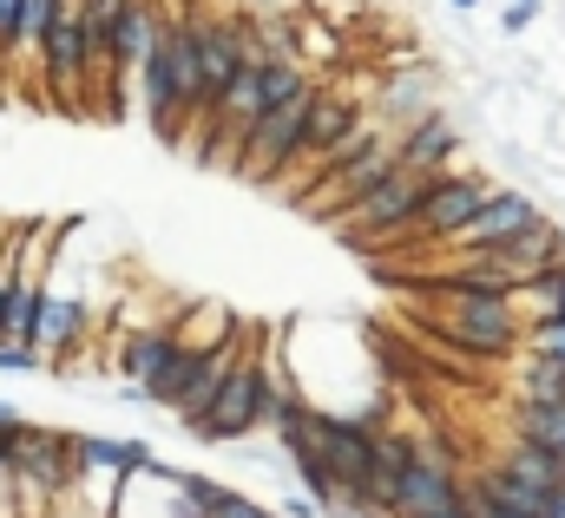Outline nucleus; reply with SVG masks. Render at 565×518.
<instances>
[{"label": "nucleus", "instance_id": "6ab92c4d", "mask_svg": "<svg viewBox=\"0 0 565 518\" xmlns=\"http://www.w3.org/2000/svg\"><path fill=\"white\" fill-rule=\"evenodd\" d=\"M526 355H559L565 361V315H526Z\"/></svg>", "mask_w": 565, "mask_h": 518}, {"label": "nucleus", "instance_id": "f8f14e48", "mask_svg": "<svg viewBox=\"0 0 565 518\" xmlns=\"http://www.w3.org/2000/svg\"><path fill=\"white\" fill-rule=\"evenodd\" d=\"M178 348H184L178 322H151V328H132V335L119 342V375H126V381H139V388H158V381H164V368L178 361Z\"/></svg>", "mask_w": 565, "mask_h": 518}, {"label": "nucleus", "instance_id": "1a4fd4ad", "mask_svg": "<svg viewBox=\"0 0 565 518\" xmlns=\"http://www.w3.org/2000/svg\"><path fill=\"white\" fill-rule=\"evenodd\" d=\"M467 499H480V506H507V512H526V518H565V493H546V486L507 473L500 460L480 466V473L467 479Z\"/></svg>", "mask_w": 565, "mask_h": 518}, {"label": "nucleus", "instance_id": "b1692460", "mask_svg": "<svg viewBox=\"0 0 565 518\" xmlns=\"http://www.w3.org/2000/svg\"><path fill=\"white\" fill-rule=\"evenodd\" d=\"M13 20H20V0H0V60H7V46H13Z\"/></svg>", "mask_w": 565, "mask_h": 518}, {"label": "nucleus", "instance_id": "412c9836", "mask_svg": "<svg viewBox=\"0 0 565 518\" xmlns=\"http://www.w3.org/2000/svg\"><path fill=\"white\" fill-rule=\"evenodd\" d=\"M540 20V0H507V13H500V33H526Z\"/></svg>", "mask_w": 565, "mask_h": 518}, {"label": "nucleus", "instance_id": "a878e982", "mask_svg": "<svg viewBox=\"0 0 565 518\" xmlns=\"http://www.w3.org/2000/svg\"><path fill=\"white\" fill-rule=\"evenodd\" d=\"M13 427H20V407H7V400H0V433H13Z\"/></svg>", "mask_w": 565, "mask_h": 518}, {"label": "nucleus", "instance_id": "bb28decb", "mask_svg": "<svg viewBox=\"0 0 565 518\" xmlns=\"http://www.w3.org/2000/svg\"><path fill=\"white\" fill-rule=\"evenodd\" d=\"M473 512L480 518H526V512H507V506H480V499H473Z\"/></svg>", "mask_w": 565, "mask_h": 518}, {"label": "nucleus", "instance_id": "ddd939ff", "mask_svg": "<svg viewBox=\"0 0 565 518\" xmlns=\"http://www.w3.org/2000/svg\"><path fill=\"white\" fill-rule=\"evenodd\" d=\"M86 328H93V309H86L79 295H60V289H46V302H40V355L53 361V355L79 348V342H86Z\"/></svg>", "mask_w": 565, "mask_h": 518}, {"label": "nucleus", "instance_id": "aec40b11", "mask_svg": "<svg viewBox=\"0 0 565 518\" xmlns=\"http://www.w3.org/2000/svg\"><path fill=\"white\" fill-rule=\"evenodd\" d=\"M33 368H46V355H40V348H20V342H0V375H33Z\"/></svg>", "mask_w": 565, "mask_h": 518}, {"label": "nucleus", "instance_id": "39448f33", "mask_svg": "<svg viewBox=\"0 0 565 518\" xmlns=\"http://www.w3.org/2000/svg\"><path fill=\"white\" fill-rule=\"evenodd\" d=\"M40 79L66 112H93V53H86V0H60L46 53H40Z\"/></svg>", "mask_w": 565, "mask_h": 518}, {"label": "nucleus", "instance_id": "20e7f679", "mask_svg": "<svg viewBox=\"0 0 565 518\" xmlns=\"http://www.w3.org/2000/svg\"><path fill=\"white\" fill-rule=\"evenodd\" d=\"M440 171H408V164H395V177H382L362 204H349L342 217H329V224H342V237L349 244H375V237H408L415 230V217H422L427 204V184H434Z\"/></svg>", "mask_w": 565, "mask_h": 518}, {"label": "nucleus", "instance_id": "0eeeda50", "mask_svg": "<svg viewBox=\"0 0 565 518\" xmlns=\"http://www.w3.org/2000/svg\"><path fill=\"white\" fill-rule=\"evenodd\" d=\"M487 197H493V177H480V171H440V177L427 184V204H422V217H415V237L447 244Z\"/></svg>", "mask_w": 565, "mask_h": 518}, {"label": "nucleus", "instance_id": "393cba45", "mask_svg": "<svg viewBox=\"0 0 565 518\" xmlns=\"http://www.w3.org/2000/svg\"><path fill=\"white\" fill-rule=\"evenodd\" d=\"M427 518H480V512H473V499H454V506H440V512H427Z\"/></svg>", "mask_w": 565, "mask_h": 518}, {"label": "nucleus", "instance_id": "cd10ccee", "mask_svg": "<svg viewBox=\"0 0 565 518\" xmlns=\"http://www.w3.org/2000/svg\"><path fill=\"white\" fill-rule=\"evenodd\" d=\"M447 7H454V13H473V7H480V0H447Z\"/></svg>", "mask_w": 565, "mask_h": 518}, {"label": "nucleus", "instance_id": "f03ea898", "mask_svg": "<svg viewBox=\"0 0 565 518\" xmlns=\"http://www.w3.org/2000/svg\"><path fill=\"white\" fill-rule=\"evenodd\" d=\"M434 302H440L434 328H440L460 355H473V361H507V355H520V348H526V315H520V302H513V295L454 289V295H434Z\"/></svg>", "mask_w": 565, "mask_h": 518}, {"label": "nucleus", "instance_id": "dca6fc26", "mask_svg": "<svg viewBox=\"0 0 565 518\" xmlns=\"http://www.w3.org/2000/svg\"><path fill=\"white\" fill-rule=\"evenodd\" d=\"M513 433H526V440L553 446V453L565 460V400H520V413H513Z\"/></svg>", "mask_w": 565, "mask_h": 518}, {"label": "nucleus", "instance_id": "5701e85b", "mask_svg": "<svg viewBox=\"0 0 565 518\" xmlns=\"http://www.w3.org/2000/svg\"><path fill=\"white\" fill-rule=\"evenodd\" d=\"M282 518H329V512H322L309 493H289V499H282Z\"/></svg>", "mask_w": 565, "mask_h": 518}, {"label": "nucleus", "instance_id": "2eb2a0df", "mask_svg": "<svg viewBox=\"0 0 565 518\" xmlns=\"http://www.w3.org/2000/svg\"><path fill=\"white\" fill-rule=\"evenodd\" d=\"M500 466H507V473H520V479H533V486H546V493H565V460L553 453V446L526 440V433H513V440H507Z\"/></svg>", "mask_w": 565, "mask_h": 518}, {"label": "nucleus", "instance_id": "9d476101", "mask_svg": "<svg viewBox=\"0 0 565 518\" xmlns=\"http://www.w3.org/2000/svg\"><path fill=\"white\" fill-rule=\"evenodd\" d=\"M362 119H369V112H362L349 93H329V86H322V93H316V112H309V131H302V158H296L289 171H309V177H316V164L362 126Z\"/></svg>", "mask_w": 565, "mask_h": 518}, {"label": "nucleus", "instance_id": "7ed1b4c3", "mask_svg": "<svg viewBox=\"0 0 565 518\" xmlns=\"http://www.w3.org/2000/svg\"><path fill=\"white\" fill-rule=\"evenodd\" d=\"M316 79L309 86H296L289 99H277L264 119H257V131L244 138V151H237V177L244 184H282V171L302 158V131H309V112H316Z\"/></svg>", "mask_w": 565, "mask_h": 518}, {"label": "nucleus", "instance_id": "4be33fe9", "mask_svg": "<svg viewBox=\"0 0 565 518\" xmlns=\"http://www.w3.org/2000/svg\"><path fill=\"white\" fill-rule=\"evenodd\" d=\"M211 518H270L264 512V506H257V499H244V493H237V486H231V493H224V499H217V512Z\"/></svg>", "mask_w": 565, "mask_h": 518}, {"label": "nucleus", "instance_id": "6e6552de", "mask_svg": "<svg viewBox=\"0 0 565 518\" xmlns=\"http://www.w3.org/2000/svg\"><path fill=\"white\" fill-rule=\"evenodd\" d=\"M454 499H467V479L454 473L447 453L422 446V453L408 460L402 486H395V518H427V512H440V506H454Z\"/></svg>", "mask_w": 565, "mask_h": 518}, {"label": "nucleus", "instance_id": "f3484780", "mask_svg": "<svg viewBox=\"0 0 565 518\" xmlns=\"http://www.w3.org/2000/svg\"><path fill=\"white\" fill-rule=\"evenodd\" d=\"M289 46H296L309 66H335V60H342V40H335L322 20H309V13H296V20H289Z\"/></svg>", "mask_w": 565, "mask_h": 518}, {"label": "nucleus", "instance_id": "423d86ee", "mask_svg": "<svg viewBox=\"0 0 565 518\" xmlns=\"http://www.w3.org/2000/svg\"><path fill=\"white\" fill-rule=\"evenodd\" d=\"M540 217H546V211H540L526 191H513V184H493V197H487V204H480V211H473V217H467L454 237H447V250H454V257H467V250L513 244V237H520V230H533Z\"/></svg>", "mask_w": 565, "mask_h": 518}, {"label": "nucleus", "instance_id": "4468645a", "mask_svg": "<svg viewBox=\"0 0 565 518\" xmlns=\"http://www.w3.org/2000/svg\"><path fill=\"white\" fill-rule=\"evenodd\" d=\"M53 13H60V0H20V20H13V46H7V66H20V73H40L46 33H53Z\"/></svg>", "mask_w": 565, "mask_h": 518}, {"label": "nucleus", "instance_id": "a211bd4d", "mask_svg": "<svg viewBox=\"0 0 565 518\" xmlns=\"http://www.w3.org/2000/svg\"><path fill=\"white\" fill-rule=\"evenodd\" d=\"M520 400H565V361L559 355H526V368H520Z\"/></svg>", "mask_w": 565, "mask_h": 518}, {"label": "nucleus", "instance_id": "f257e3e1", "mask_svg": "<svg viewBox=\"0 0 565 518\" xmlns=\"http://www.w3.org/2000/svg\"><path fill=\"white\" fill-rule=\"evenodd\" d=\"M282 381H289V368H282V342L277 335H264V342L244 335L231 375H224L217 393L204 400V413L184 420V440H191V446H244L257 427H270Z\"/></svg>", "mask_w": 565, "mask_h": 518}, {"label": "nucleus", "instance_id": "9b49d317", "mask_svg": "<svg viewBox=\"0 0 565 518\" xmlns=\"http://www.w3.org/2000/svg\"><path fill=\"white\" fill-rule=\"evenodd\" d=\"M454 151H460V126H454L440 106L415 112V119L402 126V138H395V158H402L408 171H447Z\"/></svg>", "mask_w": 565, "mask_h": 518}]
</instances>
